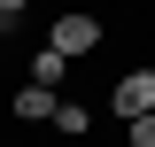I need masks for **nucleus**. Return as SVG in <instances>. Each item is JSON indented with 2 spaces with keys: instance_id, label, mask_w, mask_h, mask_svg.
I'll list each match as a JSON object with an SVG mask.
<instances>
[{
  "instance_id": "f257e3e1",
  "label": "nucleus",
  "mask_w": 155,
  "mask_h": 147,
  "mask_svg": "<svg viewBox=\"0 0 155 147\" xmlns=\"http://www.w3.org/2000/svg\"><path fill=\"white\" fill-rule=\"evenodd\" d=\"M109 109L124 116V124H140V116H155V70H132L109 85Z\"/></svg>"
},
{
  "instance_id": "f03ea898",
  "label": "nucleus",
  "mask_w": 155,
  "mask_h": 147,
  "mask_svg": "<svg viewBox=\"0 0 155 147\" xmlns=\"http://www.w3.org/2000/svg\"><path fill=\"white\" fill-rule=\"evenodd\" d=\"M47 47H54L62 62H70V54H93V47H101V23H93V16H62Z\"/></svg>"
},
{
  "instance_id": "7ed1b4c3",
  "label": "nucleus",
  "mask_w": 155,
  "mask_h": 147,
  "mask_svg": "<svg viewBox=\"0 0 155 147\" xmlns=\"http://www.w3.org/2000/svg\"><path fill=\"white\" fill-rule=\"evenodd\" d=\"M16 116L23 124H54V93L47 85H16Z\"/></svg>"
},
{
  "instance_id": "20e7f679",
  "label": "nucleus",
  "mask_w": 155,
  "mask_h": 147,
  "mask_svg": "<svg viewBox=\"0 0 155 147\" xmlns=\"http://www.w3.org/2000/svg\"><path fill=\"white\" fill-rule=\"evenodd\" d=\"M62 70H70V62H62L54 47H39V54H31V85H47V93H54V85H62Z\"/></svg>"
},
{
  "instance_id": "39448f33",
  "label": "nucleus",
  "mask_w": 155,
  "mask_h": 147,
  "mask_svg": "<svg viewBox=\"0 0 155 147\" xmlns=\"http://www.w3.org/2000/svg\"><path fill=\"white\" fill-rule=\"evenodd\" d=\"M54 124H62V132H70V139H85V124H93V116L78 109V101H54Z\"/></svg>"
},
{
  "instance_id": "423d86ee",
  "label": "nucleus",
  "mask_w": 155,
  "mask_h": 147,
  "mask_svg": "<svg viewBox=\"0 0 155 147\" xmlns=\"http://www.w3.org/2000/svg\"><path fill=\"white\" fill-rule=\"evenodd\" d=\"M132 147H155V116H140V124H132Z\"/></svg>"
}]
</instances>
